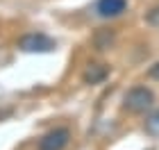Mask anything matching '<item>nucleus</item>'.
I'll return each mask as SVG.
<instances>
[{
    "label": "nucleus",
    "mask_w": 159,
    "mask_h": 150,
    "mask_svg": "<svg viewBox=\"0 0 159 150\" xmlns=\"http://www.w3.org/2000/svg\"><path fill=\"white\" fill-rule=\"evenodd\" d=\"M155 105V93L146 87H134L129 89L123 98V109L129 114H143Z\"/></svg>",
    "instance_id": "nucleus-1"
},
{
    "label": "nucleus",
    "mask_w": 159,
    "mask_h": 150,
    "mask_svg": "<svg viewBox=\"0 0 159 150\" xmlns=\"http://www.w3.org/2000/svg\"><path fill=\"white\" fill-rule=\"evenodd\" d=\"M18 48L25 50V52H50V50L57 48V43L46 34H25L18 41Z\"/></svg>",
    "instance_id": "nucleus-2"
},
{
    "label": "nucleus",
    "mask_w": 159,
    "mask_h": 150,
    "mask_svg": "<svg viewBox=\"0 0 159 150\" xmlns=\"http://www.w3.org/2000/svg\"><path fill=\"white\" fill-rule=\"evenodd\" d=\"M70 141V130L68 127H55L46 137L39 141V150H64Z\"/></svg>",
    "instance_id": "nucleus-3"
},
{
    "label": "nucleus",
    "mask_w": 159,
    "mask_h": 150,
    "mask_svg": "<svg viewBox=\"0 0 159 150\" xmlns=\"http://www.w3.org/2000/svg\"><path fill=\"white\" fill-rule=\"evenodd\" d=\"M127 9V0H98L96 11L102 18H116Z\"/></svg>",
    "instance_id": "nucleus-4"
},
{
    "label": "nucleus",
    "mask_w": 159,
    "mask_h": 150,
    "mask_svg": "<svg viewBox=\"0 0 159 150\" xmlns=\"http://www.w3.org/2000/svg\"><path fill=\"white\" fill-rule=\"evenodd\" d=\"M105 75H107V68H102V66H91V68L84 73V82L96 84V82H100V80H102Z\"/></svg>",
    "instance_id": "nucleus-5"
},
{
    "label": "nucleus",
    "mask_w": 159,
    "mask_h": 150,
    "mask_svg": "<svg viewBox=\"0 0 159 150\" xmlns=\"http://www.w3.org/2000/svg\"><path fill=\"white\" fill-rule=\"evenodd\" d=\"M146 132L150 134V137H159V109L157 111H152L150 116L146 118Z\"/></svg>",
    "instance_id": "nucleus-6"
},
{
    "label": "nucleus",
    "mask_w": 159,
    "mask_h": 150,
    "mask_svg": "<svg viewBox=\"0 0 159 150\" xmlns=\"http://www.w3.org/2000/svg\"><path fill=\"white\" fill-rule=\"evenodd\" d=\"M148 23L150 25H155V27H159V7H152V9L148 11Z\"/></svg>",
    "instance_id": "nucleus-7"
},
{
    "label": "nucleus",
    "mask_w": 159,
    "mask_h": 150,
    "mask_svg": "<svg viewBox=\"0 0 159 150\" xmlns=\"http://www.w3.org/2000/svg\"><path fill=\"white\" fill-rule=\"evenodd\" d=\"M150 77H155V80H159V61L155 64L152 68H150Z\"/></svg>",
    "instance_id": "nucleus-8"
}]
</instances>
